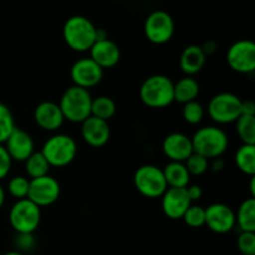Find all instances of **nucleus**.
<instances>
[{"label": "nucleus", "instance_id": "40", "mask_svg": "<svg viewBox=\"0 0 255 255\" xmlns=\"http://www.w3.org/2000/svg\"><path fill=\"white\" fill-rule=\"evenodd\" d=\"M4 255H22V254L19 253V252H9V253H5Z\"/></svg>", "mask_w": 255, "mask_h": 255}, {"label": "nucleus", "instance_id": "15", "mask_svg": "<svg viewBox=\"0 0 255 255\" xmlns=\"http://www.w3.org/2000/svg\"><path fill=\"white\" fill-rule=\"evenodd\" d=\"M162 198V211L169 219H182L192 204L186 188H167Z\"/></svg>", "mask_w": 255, "mask_h": 255}, {"label": "nucleus", "instance_id": "25", "mask_svg": "<svg viewBox=\"0 0 255 255\" xmlns=\"http://www.w3.org/2000/svg\"><path fill=\"white\" fill-rule=\"evenodd\" d=\"M116 114V104L109 96H99L92 99L91 116L97 117L104 121H109Z\"/></svg>", "mask_w": 255, "mask_h": 255}, {"label": "nucleus", "instance_id": "14", "mask_svg": "<svg viewBox=\"0 0 255 255\" xmlns=\"http://www.w3.org/2000/svg\"><path fill=\"white\" fill-rule=\"evenodd\" d=\"M4 144L11 161L25 162L35 152L31 136L17 127H15Z\"/></svg>", "mask_w": 255, "mask_h": 255}, {"label": "nucleus", "instance_id": "18", "mask_svg": "<svg viewBox=\"0 0 255 255\" xmlns=\"http://www.w3.org/2000/svg\"><path fill=\"white\" fill-rule=\"evenodd\" d=\"M34 120L40 128L49 132L59 129L65 121L59 104L52 101L40 102L34 111Z\"/></svg>", "mask_w": 255, "mask_h": 255}, {"label": "nucleus", "instance_id": "37", "mask_svg": "<svg viewBox=\"0 0 255 255\" xmlns=\"http://www.w3.org/2000/svg\"><path fill=\"white\" fill-rule=\"evenodd\" d=\"M201 47H202V50H203V51H204V54H206V55H211V54H213V52L217 50V44L214 41H208V42H206V44H204L203 46H201Z\"/></svg>", "mask_w": 255, "mask_h": 255}, {"label": "nucleus", "instance_id": "3", "mask_svg": "<svg viewBox=\"0 0 255 255\" xmlns=\"http://www.w3.org/2000/svg\"><path fill=\"white\" fill-rule=\"evenodd\" d=\"M191 139L194 153L201 154L208 161L222 157L229 144L228 134L216 126L202 127Z\"/></svg>", "mask_w": 255, "mask_h": 255}, {"label": "nucleus", "instance_id": "4", "mask_svg": "<svg viewBox=\"0 0 255 255\" xmlns=\"http://www.w3.org/2000/svg\"><path fill=\"white\" fill-rule=\"evenodd\" d=\"M92 97L89 90L75 86L66 89L59 102L64 119L74 124H82L91 116Z\"/></svg>", "mask_w": 255, "mask_h": 255}, {"label": "nucleus", "instance_id": "33", "mask_svg": "<svg viewBox=\"0 0 255 255\" xmlns=\"http://www.w3.org/2000/svg\"><path fill=\"white\" fill-rule=\"evenodd\" d=\"M238 248L243 255H255V233L242 232L238 237Z\"/></svg>", "mask_w": 255, "mask_h": 255}, {"label": "nucleus", "instance_id": "38", "mask_svg": "<svg viewBox=\"0 0 255 255\" xmlns=\"http://www.w3.org/2000/svg\"><path fill=\"white\" fill-rule=\"evenodd\" d=\"M224 166H226V163H224L223 158H214L213 162H212V169H213L214 172H221L222 169L224 168Z\"/></svg>", "mask_w": 255, "mask_h": 255}, {"label": "nucleus", "instance_id": "11", "mask_svg": "<svg viewBox=\"0 0 255 255\" xmlns=\"http://www.w3.org/2000/svg\"><path fill=\"white\" fill-rule=\"evenodd\" d=\"M227 61L239 74H251L255 70V44L252 40H239L228 50Z\"/></svg>", "mask_w": 255, "mask_h": 255}, {"label": "nucleus", "instance_id": "32", "mask_svg": "<svg viewBox=\"0 0 255 255\" xmlns=\"http://www.w3.org/2000/svg\"><path fill=\"white\" fill-rule=\"evenodd\" d=\"M182 115L186 122L189 125H198L201 124L204 117V109L198 101H191L183 105Z\"/></svg>", "mask_w": 255, "mask_h": 255}, {"label": "nucleus", "instance_id": "19", "mask_svg": "<svg viewBox=\"0 0 255 255\" xmlns=\"http://www.w3.org/2000/svg\"><path fill=\"white\" fill-rule=\"evenodd\" d=\"M90 59L94 60L102 70L111 69L119 64L121 51L116 42L112 40H99L90 49Z\"/></svg>", "mask_w": 255, "mask_h": 255}, {"label": "nucleus", "instance_id": "31", "mask_svg": "<svg viewBox=\"0 0 255 255\" xmlns=\"http://www.w3.org/2000/svg\"><path fill=\"white\" fill-rule=\"evenodd\" d=\"M187 171L191 176H202L209 168V161L198 153H192L184 162Z\"/></svg>", "mask_w": 255, "mask_h": 255}, {"label": "nucleus", "instance_id": "1", "mask_svg": "<svg viewBox=\"0 0 255 255\" xmlns=\"http://www.w3.org/2000/svg\"><path fill=\"white\" fill-rule=\"evenodd\" d=\"M97 27L91 20L81 15L69 17L62 27V36L71 50L76 52L90 51L96 42Z\"/></svg>", "mask_w": 255, "mask_h": 255}, {"label": "nucleus", "instance_id": "36", "mask_svg": "<svg viewBox=\"0 0 255 255\" xmlns=\"http://www.w3.org/2000/svg\"><path fill=\"white\" fill-rule=\"evenodd\" d=\"M242 115L247 116H255V104L251 100L242 101Z\"/></svg>", "mask_w": 255, "mask_h": 255}, {"label": "nucleus", "instance_id": "39", "mask_svg": "<svg viewBox=\"0 0 255 255\" xmlns=\"http://www.w3.org/2000/svg\"><path fill=\"white\" fill-rule=\"evenodd\" d=\"M4 202H5V191H4V188L1 187V184H0V208L2 207Z\"/></svg>", "mask_w": 255, "mask_h": 255}, {"label": "nucleus", "instance_id": "10", "mask_svg": "<svg viewBox=\"0 0 255 255\" xmlns=\"http://www.w3.org/2000/svg\"><path fill=\"white\" fill-rule=\"evenodd\" d=\"M60 192L61 188L59 182L54 177L46 174L39 178L30 179L27 199L41 208L54 204L59 199Z\"/></svg>", "mask_w": 255, "mask_h": 255}, {"label": "nucleus", "instance_id": "13", "mask_svg": "<svg viewBox=\"0 0 255 255\" xmlns=\"http://www.w3.org/2000/svg\"><path fill=\"white\" fill-rule=\"evenodd\" d=\"M212 232L226 234L236 227V213L223 203H213L206 208V223Z\"/></svg>", "mask_w": 255, "mask_h": 255}, {"label": "nucleus", "instance_id": "21", "mask_svg": "<svg viewBox=\"0 0 255 255\" xmlns=\"http://www.w3.org/2000/svg\"><path fill=\"white\" fill-rule=\"evenodd\" d=\"M163 176L168 188H186L189 186L191 174L187 171L184 162H172L164 167Z\"/></svg>", "mask_w": 255, "mask_h": 255}, {"label": "nucleus", "instance_id": "9", "mask_svg": "<svg viewBox=\"0 0 255 255\" xmlns=\"http://www.w3.org/2000/svg\"><path fill=\"white\" fill-rule=\"evenodd\" d=\"M144 34L152 44H166L174 34L173 19L168 12L163 10H156L151 12L144 22Z\"/></svg>", "mask_w": 255, "mask_h": 255}, {"label": "nucleus", "instance_id": "30", "mask_svg": "<svg viewBox=\"0 0 255 255\" xmlns=\"http://www.w3.org/2000/svg\"><path fill=\"white\" fill-rule=\"evenodd\" d=\"M29 183L30 179H27L26 177L22 176H16L12 177L11 179L7 183V192L10 193V196L19 199H25L27 198V192H29Z\"/></svg>", "mask_w": 255, "mask_h": 255}, {"label": "nucleus", "instance_id": "7", "mask_svg": "<svg viewBox=\"0 0 255 255\" xmlns=\"http://www.w3.org/2000/svg\"><path fill=\"white\" fill-rule=\"evenodd\" d=\"M133 182L137 191L146 198H159L168 188L163 171L153 164H144L137 168Z\"/></svg>", "mask_w": 255, "mask_h": 255}, {"label": "nucleus", "instance_id": "17", "mask_svg": "<svg viewBox=\"0 0 255 255\" xmlns=\"http://www.w3.org/2000/svg\"><path fill=\"white\" fill-rule=\"evenodd\" d=\"M81 136L89 146L99 148L109 142L111 131L107 121L90 116L81 124Z\"/></svg>", "mask_w": 255, "mask_h": 255}, {"label": "nucleus", "instance_id": "16", "mask_svg": "<svg viewBox=\"0 0 255 255\" xmlns=\"http://www.w3.org/2000/svg\"><path fill=\"white\" fill-rule=\"evenodd\" d=\"M162 149L172 162H186V159L193 153L192 139L181 132H173L163 139Z\"/></svg>", "mask_w": 255, "mask_h": 255}, {"label": "nucleus", "instance_id": "29", "mask_svg": "<svg viewBox=\"0 0 255 255\" xmlns=\"http://www.w3.org/2000/svg\"><path fill=\"white\" fill-rule=\"evenodd\" d=\"M182 219H183L187 226L192 227V228L203 227L204 223H206V208L198 206V204L192 203L186 211V213L183 214Z\"/></svg>", "mask_w": 255, "mask_h": 255}, {"label": "nucleus", "instance_id": "26", "mask_svg": "<svg viewBox=\"0 0 255 255\" xmlns=\"http://www.w3.org/2000/svg\"><path fill=\"white\" fill-rule=\"evenodd\" d=\"M25 171L31 179L49 174L50 164L42 156L41 152H34L29 158L25 161Z\"/></svg>", "mask_w": 255, "mask_h": 255}, {"label": "nucleus", "instance_id": "22", "mask_svg": "<svg viewBox=\"0 0 255 255\" xmlns=\"http://www.w3.org/2000/svg\"><path fill=\"white\" fill-rule=\"evenodd\" d=\"M174 101L179 104L196 101L199 95V84L192 76H186L174 84Z\"/></svg>", "mask_w": 255, "mask_h": 255}, {"label": "nucleus", "instance_id": "23", "mask_svg": "<svg viewBox=\"0 0 255 255\" xmlns=\"http://www.w3.org/2000/svg\"><path fill=\"white\" fill-rule=\"evenodd\" d=\"M236 224H238L242 232L255 233V199H246L239 206L236 214Z\"/></svg>", "mask_w": 255, "mask_h": 255}, {"label": "nucleus", "instance_id": "27", "mask_svg": "<svg viewBox=\"0 0 255 255\" xmlns=\"http://www.w3.org/2000/svg\"><path fill=\"white\" fill-rule=\"evenodd\" d=\"M236 125L237 132L243 144H255V116L241 115Z\"/></svg>", "mask_w": 255, "mask_h": 255}, {"label": "nucleus", "instance_id": "34", "mask_svg": "<svg viewBox=\"0 0 255 255\" xmlns=\"http://www.w3.org/2000/svg\"><path fill=\"white\" fill-rule=\"evenodd\" d=\"M11 158L9 153L5 149L4 144H0V181L4 179L9 174L10 168H11Z\"/></svg>", "mask_w": 255, "mask_h": 255}, {"label": "nucleus", "instance_id": "6", "mask_svg": "<svg viewBox=\"0 0 255 255\" xmlns=\"http://www.w3.org/2000/svg\"><path fill=\"white\" fill-rule=\"evenodd\" d=\"M41 221L40 207L27 198L19 199L11 207L9 213V222L12 229L19 234H32Z\"/></svg>", "mask_w": 255, "mask_h": 255}, {"label": "nucleus", "instance_id": "8", "mask_svg": "<svg viewBox=\"0 0 255 255\" xmlns=\"http://www.w3.org/2000/svg\"><path fill=\"white\" fill-rule=\"evenodd\" d=\"M207 110L216 124H233L242 115V100L231 92H222L212 97Z\"/></svg>", "mask_w": 255, "mask_h": 255}, {"label": "nucleus", "instance_id": "2", "mask_svg": "<svg viewBox=\"0 0 255 255\" xmlns=\"http://www.w3.org/2000/svg\"><path fill=\"white\" fill-rule=\"evenodd\" d=\"M174 84L166 75H153L139 87V99L151 109H163L174 101Z\"/></svg>", "mask_w": 255, "mask_h": 255}, {"label": "nucleus", "instance_id": "35", "mask_svg": "<svg viewBox=\"0 0 255 255\" xmlns=\"http://www.w3.org/2000/svg\"><path fill=\"white\" fill-rule=\"evenodd\" d=\"M187 194H188L189 199L192 201V203L196 201H199L202 198V194H203V191H202L201 187L198 184H192V186H187Z\"/></svg>", "mask_w": 255, "mask_h": 255}, {"label": "nucleus", "instance_id": "5", "mask_svg": "<svg viewBox=\"0 0 255 255\" xmlns=\"http://www.w3.org/2000/svg\"><path fill=\"white\" fill-rule=\"evenodd\" d=\"M40 152L50 167L60 168L69 166L74 161L77 153V144L69 134L56 133L46 139Z\"/></svg>", "mask_w": 255, "mask_h": 255}, {"label": "nucleus", "instance_id": "24", "mask_svg": "<svg viewBox=\"0 0 255 255\" xmlns=\"http://www.w3.org/2000/svg\"><path fill=\"white\" fill-rule=\"evenodd\" d=\"M236 163L239 171L253 177L255 174V144H242L236 153Z\"/></svg>", "mask_w": 255, "mask_h": 255}, {"label": "nucleus", "instance_id": "20", "mask_svg": "<svg viewBox=\"0 0 255 255\" xmlns=\"http://www.w3.org/2000/svg\"><path fill=\"white\" fill-rule=\"evenodd\" d=\"M207 55L198 45H189L182 51L179 57V67L187 76L198 74L206 65Z\"/></svg>", "mask_w": 255, "mask_h": 255}, {"label": "nucleus", "instance_id": "28", "mask_svg": "<svg viewBox=\"0 0 255 255\" xmlns=\"http://www.w3.org/2000/svg\"><path fill=\"white\" fill-rule=\"evenodd\" d=\"M14 116L6 105L0 102V144H4L15 128Z\"/></svg>", "mask_w": 255, "mask_h": 255}, {"label": "nucleus", "instance_id": "12", "mask_svg": "<svg viewBox=\"0 0 255 255\" xmlns=\"http://www.w3.org/2000/svg\"><path fill=\"white\" fill-rule=\"evenodd\" d=\"M70 77L75 86L91 89L99 85L104 77V70L90 57L77 60L70 70Z\"/></svg>", "mask_w": 255, "mask_h": 255}]
</instances>
